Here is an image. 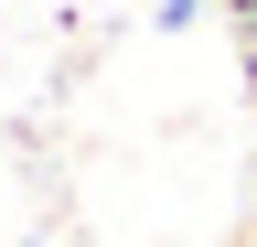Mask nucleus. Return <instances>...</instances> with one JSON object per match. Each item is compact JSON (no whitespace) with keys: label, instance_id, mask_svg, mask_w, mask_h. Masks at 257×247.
I'll return each instance as SVG.
<instances>
[{"label":"nucleus","instance_id":"obj_2","mask_svg":"<svg viewBox=\"0 0 257 247\" xmlns=\"http://www.w3.org/2000/svg\"><path fill=\"white\" fill-rule=\"evenodd\" d=\"M225 22H236V54H257V0H225Z\"/></svg>","mask_w":257,"mask_h":247},{"label":"nucleus","instance_id":"obj_3","mask_svg":"<svg viewBox=\"0 0 257 247\" xmlns=\"http://www.w3.org/2000/svg\"><path fill=\"white\" fill-rule=\"evenodd\" d=\"M246 86H257V54H246Z\"/></svg>","mask_w":257,"mask_h":247},{"label":"nucleus","instance_id":"obj_1","mask_svg":"<svg viewBox=\"0 0 257 247\" xmlns=\"http://www.w3.org/2000/svg\"><path fill=\"white\" fill-rule=\"evenodd\" d=\"M204 11H214V0H161L150 22H161V33H193V22H204Z\"/></svg>","mask_w":257,"mask_h":247},{"label":"nucleus","instance_id":"obj_4","mask_svg":"<svg viewBox=\"0 0 257 247\" xmlns=\"http://www.w3.org/2000/svg\"><path fill=\"white\" fill-rule=\"evenodd\" d=\"M214 11H225V0H214Z\"/></svg>","mask_w":257,"mask_h":247}]
</instances>
